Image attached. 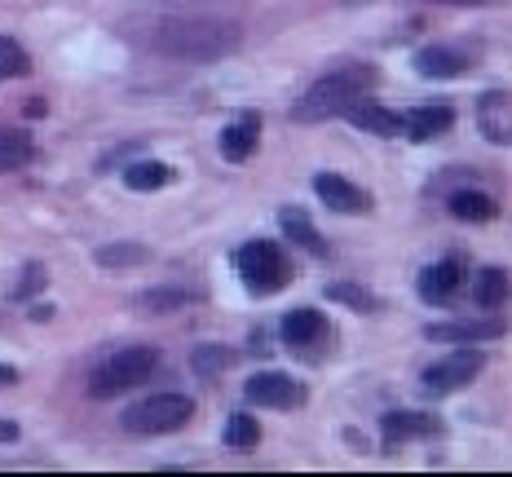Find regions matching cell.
<instances>
[{
    "label": "cell",
    "mask_w": 512,
    "mask_h": 477,
    "mask_svg": "<svg viewBox=\"0 0 512 477\" xmlns=\"http://www.w3.org/2000/svg\"><path fill=\"white\" fill-rule=\"evenodd\" d=\"M371 89H376V71L371 67H340L332 76L309 84L292 115L296 120H332V115H345L349 106H358Z\"/></svg>",
    "instance_id": "cell-1"
},
{
    "label": "cell",
    "mask_w": 512,
    "mask_h": 477,
    "mask_svg": "<svg viewBox=\"0 0 512 477\" xmlns=\"http://www.w3.org/2000/svg\"><path fill=\"white\" fill-rule=\"evenodd\" d=\"M159 45L177 58H221L239 45V27L234 23H164L159 31Z\"/></svg>",
    "instance_id": "cell-2"
},
{
    "label": "cell",
    "mask_w": 512,
    "mask_h": 477,
    "mask_svg": "<svg viewBox=\"0 0 512 477\" xmlns=\"http://www.w3.org/2000/svg\"><path fill=\"white\" fill-rule=\"evenodd\" d=\"M155 367H159V354L151 345L115 349V354L93 371V398H115V394H124V389H137L142 380H151Z\"/></svg>",
    "instance_id": "cell-3"
},
{
    "label": "cell",
    "mask_w": 512,
    "mask_h": 477,
    "mask_svg": "<svg viewBox=\"0 0 512 477\" xmlns=\"http://www.w3.org/2000/svg\"><path fill=\"white\" fill-rule=\"evenodd\" d=\"M239 274H243V283H248L252 292L270 296V292H279V288L292 283V261L279 252V243L252 239V243H243L239 248Z\"/></svg>",
    "instance_id": "cell-4"
},
{
    "label": "cell",
    "mask_w": 512,
    "mask_h": 477,
    "mask_svg": "<svg viewBox=\"0 0 512 477\" xmlns=\"http://www.w3.org/2000/svg\"><path fill=\"white\" fill-rule=\"evenodd\" d=\"M190 416H195V402L186 394H155V398L137 402L133 411H124V429L137 433V438H159V433L181 429Z\"/></svg>",
    "instance_id": "cell-5"
},
{
    "label": "cell",
    "mask_w": 512,
    "mask_h": 477,
    "mask_svg": "<svg viewBox=\"0 0 512 477\" xmlns=\"http://www.w3.org/2000/svg\"><path fill=\"white\" fill-rule=\"evenodd\" d=\"M482 367H486V354H482V349L460 345L455 354L437 358V363H433L429 371H424V385H429L433 394H455V389L473 385V380L482 376Z\"/></svg>",
    "instance_id": "cell-6"
},
{
    "label": "cell",
    "mask_w": 512,
    "mask_h": 477,
    "mask_svg": "<svg viewBox=\"0 0 512 477\" xmlns=\"http://www.w3.org/2000/svg\"><path fill=\"white\" fill-rule=\"evenodd\" d=\"M248 402L274 407V411H296L305 402V389H301V380H292L287 371H256L248 380Z\"/></svg>",
    "instance_id": "cell-7"
},
{
    "label": "cell",
    "mask_w": 512,
    "mask_h": 477,
    "mask_svg": "<svg viewBox=\"0 0 512 477\" xmlns=\"http://www.w3.org/2000/svg\"><path fill=\"white\" fill-rule=\"evenodd\" d=\"M437 433H442V424L433 416H424V411H389V416L380 420V438L389 451L411 438H437Z\"/></svg>",
    "instance_id": "cell-8"
},
{
    "label": "cell",
    "mask_w": 512,
    "mask_h": 477,
    "mask_svg": "<svg viewBox=\"0 0 512 477\" xmlns=\"http://www.w3.org/2000/svg\"><path fill=\"white\" fill-rule=\"evenodd\" d=\"M460 288H464V261L460 257H446V261H437V265H429V270L420 274V296L429 305L455 301V292Z\"/></svg>",
    "instance_id": "cell-9"
},
{
    "label": "cell",
    "mask_w": 512,
    "mask_h": 477,
    "mask_svg": "<svg viewBox=\"0 0 512 477\" xmlns=\"http://www.w3.org/2000/svg\"><path fill=\"white\" fill-rule=\"evenodd\" d=\"M314 190H318V199H323L332 212H367L371 208L367 190L354 186V182H345V177H336V173H318Z\"/></svg>",
    "instance_id": "cell-10"
},
{
    "label": "cell",
    "mask_w": 512,
    "mask_h": 477,
    "mask_svg": "<svg viewBox=\"0 0 512 477\" xmlns=\"http://www.w3.org/2000/svg\"><path fill=\"white\" fill-rule=\"evenodd\" d=\"M451 129H455V111H451V106H420V111L402 115V133H407L411 142H433V137H442Z\"/></svg>",
    "instance_id": "cell-11"
},
{
    "label": "cell",
    "mask_w": 512,
    "mask_h": 477,
    "mask_svg": "<svg viewBox=\"0 0 512 477\" xmlns=\"http://www.w3.org/2000/svg\"><path fill=\"white\" fill-rule=\"evenodd\" d=\"M279 332H283V341L292 349H309L314 341H323V336H327V318L318 310H292L283 318Z\"/></svg>",
    "instance_id": "cell-12"
},
{
    "label": "cell",
    "mask_w": 512,
    "mask_h": 477,
    "mask_svg": "<svg viewBox=\"0 0 512 477\" xmlns=\"http://www.w3.org/2000/svg\"><path fill=\"white\" fill-rule=\"evenodd\" d=\"M415 67H420V76H429V80H455L468 71V58L451 45H433L415 58Z\"/></svg>",
    "instance_id": "cell-13"
},
{
    "label": "cell",
    "mask_w": 512,
    "mask_h": 477,
    "mask_svg": "<svg viewBox=\"0 0 512 477\" xmlns=\"http://www.w3.org/2000/svg\"><path fill=\"white\" fill-rule=\"evenodd\" d=\"M256 137H261V120L256 115H243V120H234L226 133H221V155L230 159V164H243L252 151H256Z\"/></svg>",
    "instance_id": "cell-14"
},
{
    "label": "cell",
    "mask_w": 512,
    "mask_h": 477,
    "mask_svg": "<svg viewBox=\"0 0 512 477\" xmlns=\"http://www.w3.org/2000/svg\"><path fill=\"white\" fill-rule=\"evenodd\" d=\"M504 332L499 323H433L429 341H446V345H477V341H495V336Z\"/></svg>",
    "instance_id": "cell-15"
},
{
    "label": "cell",
    "mask_w": 512,
    "mask_h": 477,
    "mask_svg": "<svg viewBox=\"0 0 512 477\" xmlns=\"http://www.w3.org/2000/svg\"><path fill=\"white\" fill-rule=\"evenodd\" d=\"M345 115L358 124V129H367L376 137H398L402 133V115L398 111H384V106H376V102H358V106H349Z\"/></svg>",
    "instance_id": "cell-16"
},
{
    "label": "cell",
    "mask_w": 512,
    "mask_h": 477,
    "mask_svg": "<svg viewBox=\"0 0 512 477\" xmlns=\"http://www.w3.org/2000/svg\"><path fill=\"white\" fill-rule=\"evenodd\" d=\"M279 226L287 230V239H292V243H301V248L318 252V257H323V252H327L323 235H318V230H314V221H309L301 208H283V212H279Z\"/></svg>",
    "instance_id": "cell-17"
},
{
    "label": "cell",
    "mask_w": 512,
    "mask_h": 477,
    "mask_svg": "<svg viewBox=\"0 0 512 477\" xmlns=\"http://www.w3.org/2000/svg\"><path fill=\"white\" fill-rule=\"evenodd\" d=\"M36 155V142L23 129H0V173H14Z\"/></svg>",
    "instance_id": "cell-18"
},
{
    "label": "cell",
    "mask_w": 512,
    "mask_h": 477,
    "mask_svg": "<svg viewBox=\"0 0 512 477\" xmlns=\"http://www.w3.org/2000/svg\"><path fill=\"white\" fill-rule=\"evenodd\" d=\"M173 182V168L159 164V159H142V164H128L124 168V186L128 190H159Z\"/></svg>",
    "instance_id": "cell-19"
},
{
    "label": "cell",
    "mask_w": 512,
    "mask_h": 477,
    "mask_svg": "<svg viewBox=\"0 0 512 477\" xmlns=\"http://www.w3.org/2000/svg\"><path fill=\"white\" fill-rule=\"evenodd\" d=\"M446 208H451V217H460V221H490L495 217V199L482 195V190H455Z\"/></svg>",
    "instance_id": "cell-20"
},
{
    "label": "cell",
    "mask_w": 512,
    "mask_h": 477,
    "mask_svg": "<svg viewBox=\"0 0 512 477\" xmlns=\"http://www.w3.org/2000/svg\"><path fill=\"white\" fill-rule=\"evenodd\" d=\"M190 367H195L204 380H217L221 371L234 367V349H226V345H199L195 354H190Z\"/></svg>",
    "instance_id": "cell-21"
},
{
    "label": "cell",
    "mask_w": 512,
    "mask_h": 477,
    "mask_svg": "<svg viewBox=\"0 0 512 477\" xmlns=\"http://www.w3.org/2000/svg\"><path fill=\"white\" fill-rule=\"evenodd\" d=\"M504 296H508V274L504 270H482V274H477L473 301L482 305V310H495V305H504Z\"/></svg>",
    "instance_id": "cell-22"
},
{
    "label": "cell",
    "mask_w": 512,
    "mask_h": 477,
    "mask_svg": "<svg viewBox=\"0 0 512 477\" xmlns=\"http://www.w3.org/2000/svg\"><path fill=\"white\" fill-rule=\"evenodd\" d=\"M256 442H261V424H256L252 416H243L239 411V416L226 420V447L230 451H252Z\"/></svg>",
    "instance_id": "cell-23"
},
{
    "label": "cell",
    "mask_w": 512,
    "mask_h": 477,
    "mask_svg": "<svg viewBox=\"0 0 512 477\" xmlns=\"http://www.w3.org/2000/svg\"><path fill=\"white\" fill-rule=\"evenodd\" d=\"M27 71H31L27 49L18 45V40L0 36V80H18V76H27Z\"/></svg>",
    "instance_id": "cell-24"
},
{
    "label": "cell",
    "mask_w": 512,
    "mask_h": 477,
    "mask_svg": "<svg viewBox=\"0 0 512 477\" xmlns=\"http://www.w3.org/2000/svg\"><path fill=\"white\" fill-rule=\"evenodd\" d=\"M146 261V248L142 243H111V248L98 252V265L102 270H124V265H142Z\"/></svg>",
    "instance_id": "cell-25"
},
{
    "label": "cell",
    "mask_w": 512,
    "mask_h": 477,
    "mask_svg": "<svg viewBox=\"0 0 512 477\" xmlns=\"http://www.w3.org/2000/svg\"><path fill=\"white\" fill-rule=\"evenodd\" d=\"M327 296H332V301H340V305H354L358 314H376V310H380L376 296H371L367 288H358V283H332V288H327Z\"/></svg>",
    "instance_id": "cell-26"
},
{
    "label": "cell",
    "mask_w": 512,
    "mask_h": 477,
    "mask_svg": "<svg viewBox=\"0 0 512 477\" xmlns=\"http://www.w3.org/2000/svg\"><path fill=\"white\" fill-rule=\"evenodd\" d=\"M186 301H195L190 292H181V288H155V292H142V310H155V314H168V310H177V305H186Z\"/></svg>",
    "instance_id": "cell-27"
},
{
    "label": "cell",
    "mask_w": 512,
    "mask_h": 477,
    "mask_svg": "<svg viewBox=\"0 0 512 477\" xmlns=\"http://www.w3.org/2000/svg\"><path fill=\"white\" fill-rule=\"evenodd\" d=\"M40 288H45V265H27V270H23V283H18V301H27V296L31 292H40Z\"/></svg>",
    "instance_id": "cell-28"
},
{
    "label": "cell",
    "mask_w": 512,
    "mask_h": 477,
    "mask_svg": "<svg viewBox=\"0 0 512 477\" xmlns=\"http://www.w3.org/2000/svg\"><path fill=\"white\" fill-rule=\"evenodd\" d=\"M18 438V424H9V420H0V442H14Z\"/></svg>",
    "instance_id": "cell-29"
},
{
    "label": "cell",
    "mask_w": 512,
    "mask_h": 477,
    "mask_svg": "<svg viewBox=\"0 0 512 477\" xmlns=\"http://www.w3.org/2000/svg\"><path fill=\"white\" fill-rule=\"evenodd\" d=\"M14 376H18L14 367H0V385H14Z\"/></svg>",
    "instance_id": "cell-30"
},
{
    "label": "cell",
    "mask_w": 512,
    "mask_h": 477,
    "mask_svg": "<svg viewBox=\"0 0 512 477\" xmlns=\"http://www.w3.org/2000/svg\"><path fill=\"white\" fill-rule=\"evenodd\" d=\"M442 5H473V0H442Z\"/></svg>",
    "instance_id": "cell-31"
}]
</instances>
